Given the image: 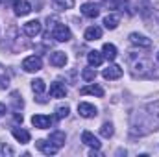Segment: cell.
Instances as JSON below:
<instances>
[{
	"label": "cell",
	"mask_w": 159,
	"mask_h": 157,
	"mask_svg": "<svg viewBox=\"0 0 159 157\" xmlns=\"http://www.w3.org/2000/svg\"><path fill=\"white\" fill-rule=\"evenodd\" d=\"M129 67H131V74L139 76V78H154V69H157L148 57H141V56H129L128 57Z\"/></svg>",
	"instance_id": "cell-1"
},
{
	"label": "cell",
	"mask_w": 159,
	"mask_h": 157,
	"mask_svg": "<svg viewBox=\"0 0 159 157\" xmlns=\"http://www.w3.org/2000/svg\"><path fill=\"white\" fill-rule=\"evenodd\" d=\"M52 37L57 41V43H67V41L72 39V32H70V28L67 26V24H56L54 26V30H52Z\"/></svg>",
	"instance_id": "cell-2"
},
{
	"label": "cell",
	"mask_w": 159,
	"mask_h": 157,
	"mask_svg": "<svg viewBox=\"0 0 159 157\" xmlns=\"http://www.w3.org/2000/svg\"><path fill=\"white\" fill-rule=\"evenodd\" d=\"M22 69H24V72H37L43 69V61L39 56H28L22 61Z\"/></svg>",
	"instance_id": "cell-3"
},
{
	"label": "cell",
	"mask_w": 159,
	"mask_h": 157,
	"mask_svg": "<svg viewBox=\"0 0 159 157\" xmlns=\"http://www.w3.org/2000/svg\"><path fill=\"white\" fill-rule=\"evenodd\" d=\"M32 124H34L37 129H48V128L54 124V118L48 117V115H34V117H32Z\"/></svg>",
	"instance_id": "cell-4"
},
{
	"label": "cell",
	"mask_w": 159,
	"mask_h": 157,
	"mask_svg": "<svg viewBox=\"0 0 159 157\" xmlns=\"http://www.w3.org/2000/svg\"><path fill=\"white\" fill-rule=\"evenodd\" d=\"M78 113L83 118H94L98 115V109L93 105V104H87V102H80L78 104Z\"/></svg>",
	"instance_id": "cell-5"
},
{
	"label": "cell",
	"mask_w": 159,
	"mask_h": 157,
	"mask_svg": "<svg viewBox=\"0 0 159 157\" xmlns=\"http://www.w3.org/2000/svg\"><path fill=\"white\" fill-rule=\"evenodd\" d=\"M13 9H15V15H17V17H26V15L32 11V6H30V2H26V0H15V2H13Z\"/></svg>",
	"instance_id": "cell-6"
},
{
	"label": "cell",
	"mask_w": 159,
	"mask_h": 157,
	"mask_svg": "<svg viewBox=\"0 0 159 157\" xmlns=\"http://www.w3.org/2000/svg\"><path fill=\"white\" fill-rule=\"evenodd\" d=\"M81 142L87 144V146L93 148V150H100V148H102V142H100L91 131H83V133H81Z\"/></svg>",
	"instance_id": "cell-7"
},
{
	"label": "cell",
	"mask_w": 159,
	"mask_h": 157,
	"mask_svg": "<svg viewBox=\"0 0 159 157\" xmlns=\"http://www.w3.org/2000/svg\"><path fill=\"white\" fill-rule=\"evenodd\" d=\"M22 30H24V34H26L28 37H35V35L41 34L43 24H41L39 20H30V22H26V24L22 26Z\"/></svg>",
	"instance_id": "cell-8"
},
{
	"label": "cell",
	"mask_w": 159,
	"mask_h": 157,
	"mask_svg": "<svg viewBox=\"0 0 159 157\" xmlns=\"http://www.w3.org/2000/svg\"><path fill=\"white\" fill-rule=\"evenodd\" d=\"M129 43L131 44H135V46H141V48H150L152 46V39H148V37H144V35H141V34H129Z\"/></svg>",
	"instance_id": "cell-9"
},
{
	"label": "cell",
	"mask_w": 159,
	"mask_h": 157,
	"mask_svg": "<svg viewBox=\"0 0 159 157\" xmlns=\"http://www.w3.org/2000/svg\"><path fill=\"white\" fill-rule=\"evenodd\" d=\"M35 146H37V150L39 152H43L44 155H54L59 148H56L50 141H43V139H39V141H35Z\"/></svg>",
	"instance_id": "cell-10"
},
{
	"label": "cell",
	"mask_w": 159,
	"mask_h": 157,
	"mask_svg": "<svg viewBox=\"0 0 159 157\" xmlns=\"http://www.w3.org/2000/svg\"><path fill=\"white\" fill-rule=\"evenodd\" d=\"M50 96L52 98H65L67 96V87L59 81H54L50 85Z\"/></svg>",
	"instance_id": "cell-11"
},
{
	"label": "cell",
	"mask_w": 159,
	"mask_h": 157,
	"mask_svg": "<svg viewBox=\"0 0 159 157\" xmlns=\"http://www.w3.org/2000/svg\"><path fill=\"white\" fill-rule=\"evenodd\" d=\"M81 13H83L85 17H89V19H96V17L100 15V7H98L96 4L87 2V4H83V6H81Z\"/></svg>",
	"instance_id": "cell-12"
},
{
	"label": "cell",
	"mask_w": 159,
	"mask_h": 157,
	"mask_svg": "<svg viewBox=\"0 0 159 157\" xmlns=\"http://www.w3.org/2000/svg\"><path fill=\"white\" fill-rule=\"evenodd\" d=\"M50 65L54 67H65L67 65V54L65 52H52L50 54Z\"/></svg>",
	"instance_id": "cell-13"
},
{
	"label": "cell",
	"mask_w": 159,
	"mask_h": 157,
	"mask_svg": "<svg viewBox=\"0 0 159 157\" xmlns=\"http://www.w3.org/2000/svg\"><path fill=\"white\" fill-rule=\"evenodd\" d=\"M80 94H93V96H98V98H102L106 92H104V89L100 87V85H85V87H81L80 89Z\"/></svg>",
	"instance_id": "cell-14"
},
{
	"label": "cell",
	"mask_w": 159,
	"mask_h": 157,
	"mask_svg": "<svg viewBox=\"0 0 159 157\" xmlns=\"http://www.w3.org/2000/svg\"><path fill=\"white\" fill-rule=\"evenodd\" d=\"M102 74H104V78L106 79H119L120 76H122V69H120L119 65L113 63V65H109L107 69H104Z\"/></svg>",
	"instance_id": "cell-15"
},
{
	"label": "cell",
	"mask_w": 159,
	"mask_h": 157,
	"mask_svg": "<svg viewBox=\"0 0 159 157\" xmlns=\"http://www.w3.org/2000/svg\"><path fill=\"white\" fill-rule=\"evenodd\" d=\"M87 61H89L91 67H100V65L104 63V54H100V52H96V50H91V52L87 54Z\"/></svg>",
	"instance_id": "cell-16"
},
{
	"label": "cell",
	"mask_w": 159,
	"mask_h": 157,
	"mask_svg": "<svg viewBox=\"0 0 159 157\" xmlns=\"http://www.w3.org/2000/svg\"><path fill=\"white\" fill-rule=\"evenodd\" d=\"M85 41H98L102 37V28L100 26H89L87 30H85Z\"/></svg>",
	"instance_id": "cell-17"
},
{
	"label": "cell",
	"mask_w": 159,
	"mask_h": 157,
	"mask_svg": "<svg viewBox=\"0 0 159 157\" xmlns=\"http://www.w3.org/2000/svg\"><path fill=\"white\" fill-rule=\"evenodd\" d=\"M56 148H61L63 144H65V141H67V135L63 133V131H54V133H50V139H48Z\"/></svg>",
	"instance_id": "cell-18"
},
{
	"label": "cell",
	"mask_w": 159,
	"mask_h": 157,
	"mask_svg": "<svg viewBox=\"0 0 159 157\" xmlns=\"http://www.w3.org/2000/svg\"><path fill=\"white\" fill-rule=\"evenodd\" d=\"M120 22V15L119 13H109L106 19H104V26L107 28V30H115L117 26H119Z\"/></svg>",
	"instance_id": "cell-19"
},
{
	"label": "cell",
	"mask_w": 159,
	"mask_h": 157,
	"mask_svg": "<svg viewBox=\"0 0 159 157\" xmlns=\"http://www.w3.org/2000/svg\"><path fill=\"white\" fill-rule=\"evenodd\" d=\"M13 137L20 142V144H26V142H30V133L26 131V129H22V128H13Z\"/></svg>",
	"instance_id": "cell-20"
},
{
	"label": "cell",
	"mask_w": 159,
	"mask_h": 157,
	"mask_svg": "<svg viewBox=\"0 0 159 157\" xmlns=\"http://www.w3.org/2000/svg\"><path fill=\"white\" fill-rule=\"evenodd\" d=\"M102 52H104V57H107L109 61H115L117 59V46L111 44V43H106L102 46Z\"/></svg>",
	"instance_id": "cell-21"
},
{
	"label": "cell",
	"mask_w": 159,
	"mask_h": 157,
	"mask_svg": "<svg viewBox=\"0 0 159 157\" xmlns=\"http://www.w3.org/2000/svg\"><path fill=\"white\" fill-rule=\"evenodd\" d=\"M113 133H115L113 124H111V122H104V124H102V128H100V135H102V137H106V139H109V137H113Z\"/></svg>",
	"instance_id": "cell-22"
},
{
	"label": "cell",
	"mask_w": 159,
	"mask_h": 157,
	"mask_svg": "<svg viewBox=\"0 0 159 157\" xmlns=\"http://www.w3.org/2000/svg\"><path fill=\"white\" fill-rule=\"evenodd\" d=\"M52 4H54L59 11H63V9H70V7L74 6V0H52Z\"/></svg>",
	"instance_id": "cell-23"
},
{
	"label": "cell",
	"mask_w": 159,
	"mask_h": 157,
	"mask_svg": "<svg viewBox=\"0 0 159 157\" xmlns=\"http://www.w3.org/2000/svg\"><path fill=\"white\" fill-rule=\"evenodd\" d=\"M44 89H46V85H44L43 79H34V81H32V91H34L37 96H41V94L44 92Z\"/></svg>",
	"instance_id": "cell-24"
},
{
	"label": "cell",
	"mask_w": 159,
	"mask_h": 157,
	"mask_svg": "<svg viewBox=\"0 0 159 157\" xmlns=\"http://www.w3.org/2000/svg\"><path fill=\"white\" fill-rule=\"evenodd\" d=\"M69 113H70V107H69V105H57V107H56V118H57V120L67 118Z\"/></svg>",
	"instance_id": "cell-25"
},
{
	"label": "cell",
	"mask_w": 159,
	"mask_h": 157,
	"mask_svg": "<svg viewBox=\"0 0 159 157\" xmlns=\"http://www.w3.org/2000/svg\"><path fill=\"white\" fill-rule=\"evenodd\" d=\"M81 78L85 79V81H94V78H96V70H94L93 67L83 69V70H81Z\"/></svg>",
	"instance_id": "cell-26"
},
{
	"label": "cell",
	"mask_w": 159,
	"mask_h": 157,
	"mask_svg": "<svg viewBox=\"0 0 159 157\" xmlns=\"http://www.w3.org/2000/svg\"><path fill=\"white\" fill-rule=\"evenodd\" d=\"M11 102H13V105H15V111L22 109V105H24V102H22V96L19 98V92H13V94H11Z\"/></svg>",
	"instance_id": "cell-27"
},
{
	"label": "cell",
	"mask_w": 159,
	"mask_h": 157,
	"mask_svg": "<svg viewBox=\"0 0 159 157\" xmlns=\"http://www.w3.org/2000/svg\"><path fill=\"white\" fill-rule=\"evenodd\" d=\"M7 85H9V79L6 76V69L0 65V89H7Z\"/></svg>",
	"instance_id": "cell-28"
},
{
	"label": "cell",
	"mask_w": 159,
	"mask_h": 157,
	"mask_svg": "<svg viewBox=\"0 0 159 157\" xmlns=\"http://www.w3.org/2000/svg\"><path fill=\"white\" fill-rule=\"evenodd\" d=\"M6 157V155H13V148L6 142H0V157Z\"/></svg>",
	"instance_id": "cell-29"
},
{
	"label": "cell",
	"mask_w": 159,
	"mask_h": 157,
	"mask_svg": "<svg viewBox=\"0 0 159 157\" xmlns=\"http://www.w3.org/2000/svg\"><path fill=\"white\" fill-rule=\"evenodd\" d=\"M13 118H15V122H20V124H22V120H24V118H22V115H20V113H17V111L13 113Z\"/></svg>",
	"instance_id": "cell-30"
},
{
	"label": "cell",
	"mask_w": 159,
	"mask_h": 157,
	"mask_svg": "<svg viewBox=\"0 0 159 157\" xmlns=\"http://www.w3.org/2000/svg\"><path fill=\"white\" fill-rule=\"evenodd\" d=\"M6 111H7V109H6V105H4V104H0V115H6Z\"/></svg>",
	"instance_id": "cell-31"
}]
</instances>
